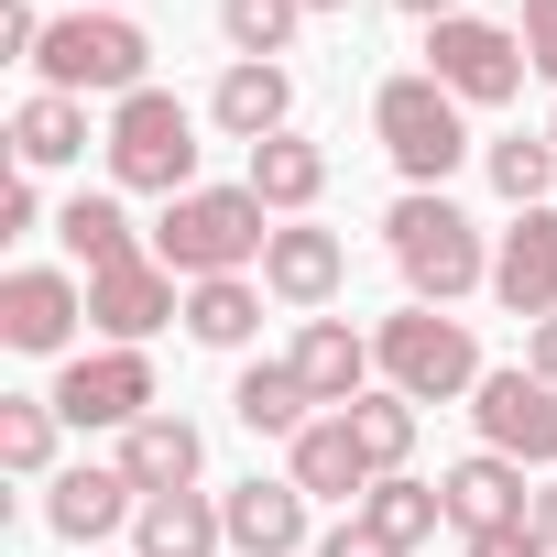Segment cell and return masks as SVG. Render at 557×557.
Instances as JSON below:
<instances>
[{
    "label": "cell",
    "instance_id": "obj_31",
    "mask_svg": "<svg viewBox=\"0 0 557 557\" xmlns=\"http://www.w3.org/2000/svg\"><path fill=\"white\" fill-rule=\"evenodd\" d=\"M481 164H492V186H503L513 208H546V186H557V143H546V132H513V143H492Z\"/></svg>",
    "mask_w": 557,
    "mask_h": 557
},
{
    "label": "cell",
    "instance_id": "obj_12",
    "mask_svg": "<svg viewBox=\"0 0 557 557\" xmlns=\"http://www.w3.org/2000/svg\"><path fill=\"white\" fill-rule=\"evenodd\" d=\"M339 285H350V240H339V230H318V219H285V230H273V251H262V296H285L296 318H318Z\"/></svg>",
    "mask_w": 557,
    "mask_h": 557
},
{
    "label": "cell",
    "instance_id": "obj_19",
    "mask_svg": "<svg viewBox=\"0 0 557 557\" xmlns=\"http://www.w3.org/2000/svg\"><path fill=\"white\" fill-rule=\"evenodd\" d=\"M208 121H219L230 143H273V132H296V77H285V66H240V55H230V77L208 88Z\"/></svg>",
    "mask_w": 557,
    "mask_h": 557
},
{
    "label": "cell",
    "instance_id": "obj_15",
    "mask_svg": "<svg viewBox=\"0 0 557 557\" xmlns=\"http://www.w3.org/2000/svg\"><path fill=\"white\" fill-rule=\"evenodd\" d=\"M285 361H296V383H307V394H318L329 416H350V405L372 394V339H361L350 318H307Z\"/></svg>",
    "mask_w": 557,
    "mask_h": 557
},
{
    "label": "cell",
    "instance_id": "obj_36",
    "mask_svg": "<svg viewBox=\"0 0 557 557\" xmlns=\"http://www.w3.org/2000/svg\"><path fill=\"white\" fill-rule=\"evenodd\" d=\"M524 372H546V383H557V318H535V339H524Z\"/></svg>",
    "mask_w": 557,
    "mask_h": 557
},
{
    "label": "cell",
    "instance_id": "obj_33",
    "mask_svg": "<svg viewBox=\"0 0 557 557\" xmlns=\"http://www.w3.org/2000/svg\"><path fill=\"white\" fill-rule=\"evenodd\" d=\"M318 557H405V546H394L383 524H361V513H350V524H329V546H318Z\"/></svg>",
    "mask_w": 557,
    "mask_h": 557
},
{
    "label": "cell",
    "instance_id": "obj_5",
    "mask_svg": "<svg viewBox=\"0 0 557 557\" xmlns=\"http://www.w3.org/2000/svg\"><path fill=\"white\" fill-rule=\"evenodd\" d=\"M372 361H383V383L416 394V405L481 394V339H470V318H448V307H405V318H383V329H372Z\"/></svg>",
    "mask_w": 557,
    "mask_h": 557
},
{
    "label": "cell",
    "instance_id": "obj_9",
    "mask_svg": "<svg viewBox=\"0 0 557 557\" xmlns=\"http://www.w3.org/2000/svg\"><path fill=\"white\" fill-rule=\"evenodd\" d=\"M77 318H88L77 273H55V262H12V273H0V339H12L23 361H55L77 339Z\"/></svg>",
    "mask_w": 557,
    "mask_h": 557
},
{
    "label": "cell",
    "instance_id": "obj_8",
    "mask_svg": "<svg viewBox=\"0 0 557 557\" xmlns=\"http://www.w3.org/2000/svg\"><path fill=\"white\" fill-rule=\"evenodd\" d=\"M470 416H481V448H503V459H524V470H557V383L546 372H481V394H470Z\"/></svg>",
    "mask_w": 557,
    "mask_h": 557
},
{
    "label": "cell",
    "instance_id": "obj_24",
    "mask_svg": "<svg viewBox=\"0 0 557 557\" xmlns=\"http://www.w3.org/2000/svg\"><path fill=\"white\" fill-rule=\"evenodd\" d=\"M77 153H88V99L34 88V99L12 110V164H23V175H45V164H77Z\"/></svg>",
    "mask_w": 557,
    "mask_h": 557
},
{
    "label": "cell",
    "instance_id": "obj_22",
    "mask_svg": "<svg viewBox=\"0 0 557 557\" xmlns=\"http://www.w3.org/2000/svg\"><path fill=\"white\" fill-rule=\"evenodd\" d=\"M273 219H307L318 197H329V153L307 143V132H273V143H251V175H240Z\"/></svg>",
    "mask_w": 557,
    "mask_h": 557
},
{
    "label": "cell",
    "instance_id": "obj_16",
    "mask_svg": "<svg viewBox=\"0 0 557 557\" xmlns=\"http://www.w3.org/2000/svg\"><path fill=\"white\" fill-rule=\"evenodd\" d=\"M219 513H230V546H240V557H296V546H307V492H296V481H262V470H251V481L219 492Z\"/></svg>",
    "mask_w": 557,
    "mask_h": 557
},
{
    "label": "cell",
    "instance_id": "obj_37",
    "mask_svg": "<svg viewBox=\"0 0 557 557\" xmlns=\"http://www.w3.org/2000/svg\"><path fill=\"white\" fill-rule=\"evenodd\" d=\"M535 535H546V557H557V481L535 492Z\"/></svg>",
    "mask_w": 557,
    "mask_h": 557
},
{
    "label": "cell",
    "instance_id": "obj_23",
    "mask_svg": "<svg viewBox=\"0 0 557 557\" xmlns=\"http://www.w3.org/2000/svg\"><path fill=\"white\" fill-rule=\"evenodd\" d=\"M307 405H318V394H307V383H296V361H251V372H240V383H230V416H240V426H251V437H285V448H296V437H307V426H318V416H307Z\"/></svg>",
    "mask_w": 557,
    "mask_h": 557
},
{
    "label": "cell",
    "instance_id": "obj_11",
    "mask_svg": "<svg viewBox=\"0 0 557 557\" xmlns=\"http://www.w3.org/2000/svg\"><path fill=\"white\" fill-rule=\"evenodd\" d=\"M164 318H186V296H175V273H164L153 251H132V262L88 273V329H110V350H143Z\"/></svg>",
    "mask_w": 557,
    "mask_h": 557
},
{
    "label": "cell",
    "instance_id": "obj_40",
    "mask_svg": "<svg viewBox=\"0 0 557 557\" xmlns=\"http://www.w3.org/2000/svg\"><path fill=\"white\" fill-rule=\"evenodd\" d=\"M88 12H121V0H88Z\"/></svg>",
    "mask_w": 557,
    "mask_h": 557
},
{
    "label": "cell",
    "instance_id": "obj_1",
    "mask_svg": "<svg viewBox=\"0 0 557 557\" xmlns=\"http://www.w3.org/2000/svg\"><path fill=\"white\" fill-rule=\"evenodd\" d=\"M262 251H273V208H262L251 186H186V197H164V219H153V262L175 273V285L251 273Z\"/></svg>",
    "mask_w": 557,
    "mask_h": 557
},
{
    "label": "cell",
    "instance_id": "obj_18",
    "mask_svg": "<svg viewBox=\"0 0 557 557\" xmlns=\"http://www.w3.org/2000/svg\"><path fill=\"white\" fill-rule=\"evenodd\" d=\"M285 481H296L307 503H350V513H361V492H372L383 470L361 459V437H350V416H318V426L296 437V459H285Z\"/></svg>",
    "mask_w": 557,
    "mask_h": 557
},
{
    "label": "cell",
    "instance_id": "obj_41",
    "mask_svg": "<svg viewBox=\"0 0 557 557\" xmlns=\"http://www.w3.org/2000/svg\"><path fill=\"white\" fill-rule=\"evenodd\" d=\"M546 143H557V110H546Z\"/></svg>",
    "mask_w": 557,
    "mask_h": 557
},
{
    "label": "cell",
    "instance_id": "obj_3",
    "mask_svg": "<svg viewBox=\"0 0 557 557\" xmlns=\"http://www.w3.org/2000/svg\"><path fill=\"white\" fill-rule=\"evenodd\" d=\"M34 77L55 88V99H132V88H153V34L132 23V12H55V34H45V55H34Z\"/></svg>",
    "mask_w": 557,
    "mask_h": 557
},
{
    "label": "cell",
    "instance_id": "obj_26",
    "mask_svg": "<svg viewBox=\"0 0 557 557\" xmlns=\"http://www.w3.org/2000/svg\"><path fill=\"white\" fill-rule=\"evenodd\" d=\"M66 251L88 262V273H110V262H132L143 240H132V208H121V186H88V197H66Z\"/></svg>",
    "mask_w": 557,
    "mask_h": 557
},
{
    "label": "cell",
    "instance_id": "obj_4",
    "mask_svg": "<svg viewBox=\"0 0 557 557\" xmlns=\"http://www.w3.org/2000/svg\"><path fill=\"white\" fill-rule=\"evenodd\" d=\"M110 186H143V197H186L197 186V110L175 88H132L110 110Z\"/></svg>",
    "mask_w": 557,
    "mask_h": 557
},
{
    "label": "cell",
    "instance_id": "obj_32",
    "mask_svg": "<svg viewBox=\"0 0 557 557\" xmlns=\"http://www.w3.org/2000/svg\"><path fill=\"white\" fill-rule=\"evenodd\" d=\"M524 55H535V77H557V0H524Z\"/></svg>",
    "mask_w": 557,
    "mask_h": 557
},
{
    "label": "cell",
    "instance_id": "obj_34",
    "mask_svg": "<svg viewBox=\"0 0 557 557\" xmlns=\"http://www.w3.org/2000/svg\"><path fill=\"white\" fill-rule=\"evenodd\" d=\"M459 557H546V535H535V524H492V535H470Z\"/></svg>",
    "mask_w": 557,
    "mask_h": 557
},
{
    "label": "cell",
    "instance_id": "obj_39",
    "mask_svg": "<svg viewBox=\"0 0 557 557\" xmlns=\"http://www.w3.org/2000/svg\"><path fill=\"white\" fill-rule=\"evenodd\" d=\"M307 12H350V0H307Z\"/></svg>",
    "mask_w": 557,
    "mask_h": 557
},
{
    "label": "cell",
    "instance_id": "obj_21",
    "mask_svg": "<svg viewBox=\"0 0 557 557\" xmlns=\"http://www.w3.org/2000/svg\"><path fill=\"white\" fill-rule=\"evenodd\" d=\"M230 546V513L208 492H153L132 513V557H219Z\"/></svg>",
    "mask_w": 557,
    "mask_h": 557
},
{
    "label": "cell",
    "instance_id": "obj_20",
    "mask_svg": "<svg viewBox=\"0 0 557 557\" xmlns=\"http://www.w3.org/2000/svg\"><path fill=\"white\" fill-rule=\"evenodd\" d=\"M143 513V492L121 481V470H55V492H45V524L66 535V546H99V535H121Z\"/></svg>",
    "mask_w": 557,
    "mask_h": 557
},
{
    "label": "cell",
    "instance_id": "obj_29",
    "mask_svg": "<svg viewBox=\"0 0 557 557\" xmlns=\"http://www.w3.org/2000/svg\"><path fill=\"white\" fill-rule=\"evenodd\" d=\"M296 23H307V0H219V34H230L240 66H273L296 45Z\"/></svg>",
    "mask_w": 557,
    "mask_h": 557
},
{
    "label": "cell",
    "instance_id": "obj_30",
    "mask_svg": "<svg viewBox=\"0 0 557 557\" xmlns=\"http://www.w3.org/2000/svg\"><path fill=\"white\" fill-rule=\"evenodd\" d=\"M350 437H361L372 470H405V459H416V394H394V383L361 394V405H350Z\"/></svg>",
    "mask_w": 557,
    "mask_h": 557
},
{
    "label": "cell",
    "instance_id": "obj_35",
    "mask_svg": "<svg viewBox=\"0 0 557 557\" xmlns=\"http://www.w3.org/2000/svg\"><path fill=\"white\" fill-rule=\"evenodd\" d=\"M34 219H45V186H34V175H12V186H0V230H12V240H23Z\"/></svg>",
    "mask_w": 557,
    "mask_h": 557
},
{
    "label": "cell",
    "instance_id": "obj_10",
    "mask_svg": "<svg viewBox=\"0 0 557 557\" xmlns=\"http://www.w3.org/2000/svg\"><path fill=\"white\" fill-rule=\"evenodd\" d=\"M55 416L66 426H143L153 416V361L143 350H77L55 372Z\"/></svg>",
    "mask_w": 557,
    "mask_h": 557
},
{
    "label": "cell",
    "instance_id": "obj_6",
    "mask_svg": "<svg viewBox=\"0 0 557 557\" xmlns=\"http://www.w3.org/2000/svg\"><path fill=\"white\" fill-rule=\"evenodd\" d=\"M372 132H383V153L405 164V186H448L459 153H470V121H459V99H448L426 66L372 88Z\"/></svg>",
    "mask_w": 557,
    "mask_h": 557
},
{
    "label": "cell",
    "instance_id": "obj_2",
    "mask_svg": "<svg viewBox=\"0 0 557 557\" xmlns=\"http://www.w3.org/2000/svg\"><path fill=\"white\" fill-rule=\"evenodd\" d=\"M383 240L405 262V296L416 307H459L470 285H492V251H481V219L448 197V186H405L383 208Z\"/></svg>",
    "mask_w": 557,
    "mask_h": 557
},
{
    "label": "cell",
    "instance_id": "obj_25",
    "mask_svg": "<svg viewBox=\"0 0 557 557\" xmlns=\"http://www.w3.org/2000/svg\"><path fill=\"white\" fill-rule=\"evenodd\" d=\"M262 329V285L251 273H219V285H186V339L197 350H240Z\"/></svg>",
    "mask_w": 557,
    "mask_h": 557
},
{
    "label": "cell",
    "instance_id": "obj_7",
    "mask_svg": "<svg viewBox=\"0 0 557 557\" xmlns=\"http://www.w3.org/2000/svg\"><path fill=\"white\" fill-rule=\"evenodd\" d=\"M524 34L513 23H481V12H448V23H426V77L459 99V110H503L513 88H524Z\"/></svg>",
    "mask_w": 557,
    "mask_h": 557
},
{
    "label": "cell",
    "instance_id": "obj_27",
    "mask_svg": "<svg viewBox=\"0 0 557 557\" xmlns=\"http://www.w3.org/2000/svg\"><path fill=\"white\" fill-rule=\"evenodd\" d=\"M361 524H383V535H394V546L416 557V546H426V535L448 524V492H437V481H405V470H383V481L361 492Z\"/></svg>",
    "mask_w": 557,
    "mask_h": 557
},
{
    "label": "cell",
    "instance_id": "obj_14",
    "mask_svg": "<svg viewBox=\"0 0 557 557\" xmlns=\"http://www.w3.org/2000/svg\"><path fill=\"white\" fill-rule=\"evenodd\" d=\"M437 492H448V524H459V535H492V524H535L524 459H503V448H470L459 470H437Z\"/></svg>",
    "mask_w": 557,
    "mask_h": 557
},
{
    "label": "cell",
    "instance_id": "obj_28",
    "mask_svg": "<svg viewBox=\"0 0 557 557\" xmlns=\"http://www.w3.org/2000/svg\"><path fill=\"white\" fill-rule=\"evenodd\" d=\"M55 394H0V470L12 481H45L55 470Z\"/></svg>",
    "mask_w": 557,
    "mask_h": 557
},
{
    "label": "cell",
    "instance_id": "obj_17",
    "mask_svg": "<svg viewBox=\"0 0 557 557\" xmlns=\"http://www.w3.org/2000/svg\"><path fill=\"white\" fill-rule=\"evenodd\" d=\"M197 459H208V448H197V426L153 405L143 426H121V459H110V470H121V481L153 503V492H197Z\"/></svg>",
    "mask_w": 557,
    "mask_h": 557
},
{
    "label": "cell",
    "instance_id": "obj_13",
    "mask_svg": "<svg viewBox=\"0 0 557 557\" xmlns=\"http://www.w3.org/2000/svg\"><path fill=\"white\" fill-rule=\"evenodd\" d=\"M492 296L535 329L557 318V208H513V230L492 240Z\"/></svg>",
    "mask_w": 557,
    "mask_h": 557
},
{
    "label": "cell",
    "instance_id": "obj_38",
    "mask_svg": "<svg viewBox=\"0 0 557 557\" xmlns=\"http://www.w3.org/2000/svg\"><path fill=\"white\" fill-rule=\"evenodd\" d=\"M394 12H416V23H448V12H459V0H394Z\"/></svg>",
    "mask_w": 557,
    "mask_h": 557
}]
</instances>
